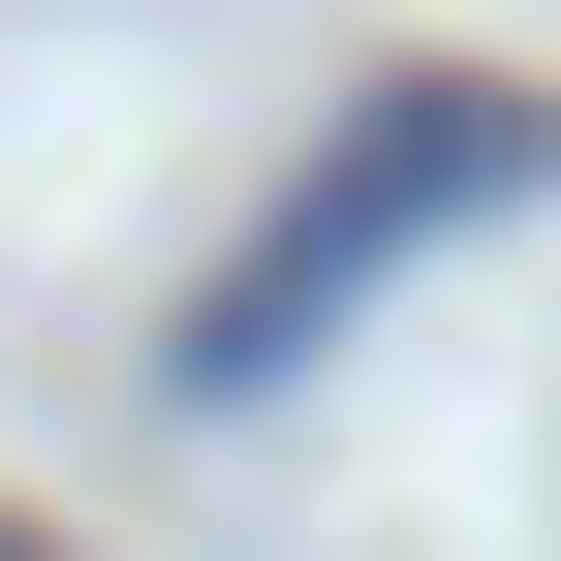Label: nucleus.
Masks as SVG:
<instances>
[{
	"label": "nucleus",
	"instance_id": "obj_2",
	"mask_svg": "<svg viewBox=\"0 0 561 561\" xmlns=\"http://www.w3.org/2000/svg\"><path fill=\"white\" fill-rule=\"evenodd\" d=\"M0 561H62V530H32V500H0Z\"/></svg>",
	"mask_w": 561,
	"mask_h": 561
},
{
	"label": "nucleus",
	"instance_id": "obj_1",
	"mask_svg": "<svg viewBox=\"0 0 561 561\" xmlns=\"http://www.w3.org/2000/svg\"><path fill=\"white\" fill-rule=\"evenodd\" d=\"M530 187H561V94H500V62H405V94H343V157L280 187L219 280H187V343H157V375H187V405H280V375H312V343L375 312L405 250L530 219Z\"/></svg>",
	"mask_w": 561,
	"mask_h": 561
}]
</instances>
